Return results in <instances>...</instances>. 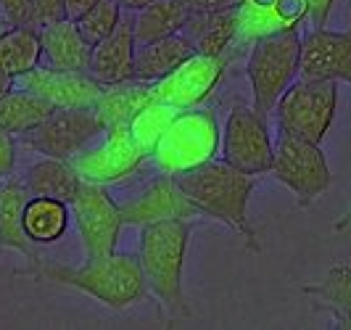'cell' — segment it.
<instances>
[{"mask_svg":"<svg viewBox=\"0 0 351 330\" xmlns=\"http://www.w3.org/2000/svg\"><path fill=\"white\" fill-rule=\"evenodd\" d=\"M301 69V35L299 30H285L275 35L259 37L251 43L248 56V85L254 108L269 117L280 95L299 80Z\"/></svg>","mask_w":351,"mask_h":330,"instance_id":"277c9868","label":"cell"},{"mask_svg":"<svg viewBox=\"0 0 351 330\" xmlns=\"http://www.w3.org/2000/svg\"><path fill=\"white\" fill-rule=\"evenodd\" d=\"M11 87H16V80H14V77H8V74H0V98H3Z\"/></svg>","mask_w":351,"mask_h":330,"instance_id":"74e56055","label":"cell"},{"mask_svg":"<svg viewBox=\"0 0 351 330\" xmlns=\"http://www.w3.org/2000/svg\"><path fill=\"white\" fill-rule=\"evenodd\" d=\"M177 185L193 201L201 217H211L222 225L232 227L248 251H262V244L256 238V230L248 220V198L259 182V174L243 172L238 167L228 164L225 158H211L206 164L175 174Z\"/></svg>","mask_w":351,"mask_h":330,"instance_id":"7a4b0ae2","label":"cell"},{"mask_svg":"<svg viewBox=\"0 0 351 330\" xmlns=\"http://www.w3.org/2000/svg\"><path fill=\"white\" fill-rule=\"evenodd\" d=\"M346 227H351V209L341 217V220H338V222H335V233H343Z\"/></svg>","mask_w":351,"mask_h":330,"instance_id":"f35d334b","label":"cell"},{"mask_svg":"<svg viewBox=\"0 0 351 330\" xmlns=\"http://www.w3.org/2000/svg\"><path fill=\"white\" fill-rule=\"evenodd\" d=\"M104 135L106 140L101 145H95V148L88 145L85 151H80L71 158V164L82 180L98 182V185H111V182H119L135 172L143 164L145 154L138 145L135 135L130 132V124L104 130Z\"/></svg>","mask_w":351,"mask_h":330,"instance_id":"8fae6325","label":"cell"},{"mask_svg":"<svg viewBox=\"0 0 351 330\" xmlns=\"http://www.w3.org/2000/svg\"><path fill=\"white\" fill-rule=\"evenodd\" d=\"M16 169V135L0 130V177H11Z\"/></svg>","mask_w":351,"mask_h":330,"instance_id":"d6a6232c","label":"cell"},{"mask_svg":"<svg viewBox=\"0 0 351 330\" xmlns=\"http://www.w3.org/2000/svg\"><path fill=\"white\" fill-rule=\"evenodd\" d=\"M269 174L296 196L301 209L312 207L330 188V167L319 143L278 130Z\"/></svg>","mask_w":351,"mask_h":330,"instance_id":"8992f818","label":"cell"},{"mask_svg":"<svg viewBox=\"0 0 351 330\" xmlns=\"http://www.w3.org/2000/svg\"><path fill=\"white\" fill-rule=\"evenodd\" d=\"M299 77L351 85V30L335 32L325 27H312V32L301 37Z\"/></svg>","mask_w":351,"mask_h":330,"instance_id":"9a60e30c","label":"cell"},{"mask_svg":"<svg viewBox=\"0 0 351 330\" xmlns=\"http://www.w3.org/2000/svg\"><path fill=\"white\" fill-rule=\"evenodd\" d=\"M225 74V56L193 53L175 71L154 82V98L185 111L204 104Z\"/></svg>","mask_w":351,"mask_h":330,"instance_id":"7c38bea8","label":"cell"},{"mask_svg":"<svg viewBox=\"0 0 351 330\" xmlns=\"http://www.w3.org/2000/svg\"><path fill=\"white\" fill-rule=\"evenodd\" d=\"M95 3H98V0H66V19L77 21L80 16H85Z\"/></svg>","mask_w":351,"mask_h":330,"instance_id":"d590c367","label":"cell"},{"mask_svg":"<svg viewBox=\"0 0 351 330\" xmlns=\"http://www.w3.org/2000/svg\"><path fill=\"white\" fill-rule=\"evenodd\" d=\"M32 267L19 270L16 278L48 280L56 285H66L82 291L108 309H127L148 296V285L143 278L138 254H108V257H88L80 267H66L48 259L29 261Z\"/></svg>","mask_w":351,"mask_h":330,"instance_id":"6da1fadb","label":"cell"},{"mask_svg":"<svg viewBox=\"0 0 351 330\" xmlns=\"http://www.w3.org/2000/svg\"><path fill=\"white\" fill-rule=\"evenodd\" d=\"M195 53L193 43L182 32L161 37L154 43H143L135 53V80L143 82H158L169 71H175L182 61H188Z\"/></svg>","mask_w":351,"mask_h":330,"instance_id":"603a6c76","label":"cell"},{"mask_svg":"<svg viewBox=\"0 0 351 330\" xmlns=\"http://www.w3.org/2000/svg\"><path fill=\"white\" fill-rule=\"evenodd\" d=\"M40 56L43 45L35 27H11L0 35V74L19 80L40 67Z\"/></svg>","mask_w":351,"mask_h":330,"instance_id":"83f0119b","label":"cell"},{"mask_svg":"<svg viewBox=\"0 0 351 330\" xmlns=\"http://www.w3.org/2000/svg\"><path fill=\"white\" fill-rule=\"evenodd\" d=\"M151 101H156L154 98V82L127 80L119 85H104V93L95 104V114L104 124V130H111V127H119V124H130L132 117Z\"/></svg>","mask_w":351,"mask_h":330,"instance_id":"44dd1931","label":"cell"},{"mask_svg":"<svg viewBox=\"0 0 351 330\" xmlns=\"http://www.w3.org/2000/svg\"><path fill=\"white\" fill-rule=\"evenodd\" d=\"M101 132H104V124L98 119L95 108H56L29 132L19 135V140L43 156L71 161Z\"/></svg>","mask_w":351,"mask_h":330,"instance_id":"ba28073f","label":"cell"},{"mask_svg":"<svg viewBox=\"0 0 351 330\" xmlns=\"http://www.w3.org/2000/svg\"><path fill=\"white\" fill-rule=\"evenodd\" d=\"M335 108H338V82L299 77L275 106L278 130L312 143H322L335 119Z\"/></svg>","mask_w":351,"mask_h":330,"instance_id":"52a82bcc","label":"cell"},{"mask_svg":"<svg viewBox=\"0 0 351 330\" xmlns=\"http://www.w3.org/2000/svg\"><path fill=\"white\" fill-rule=\"evenodd\" d=\"M32 198L29 188L24 185V180L19 177H5L3 191H0V248H11L24 254L29 261L43 259L37 244L29 241L27 230H24V207Z\"/></svg>","mask_w":351,"mask_h":330,"instance_id":"ac0fdd59","label":"cell"},{"mask_svg":"<svg viewBox=\"0 0 351 330\" xmlns=\"http://www.w3.org/2000/svg\"><path fill=\"white\" fill-rule=\"evenodd\" d=\"M188 16H191V11L185 8L182 0H151L145 8L135 11V19H132L138 45L182 32Z\"/></svg>","mask_w":351,"mask_h":330,"instance_id":"4316f807","label":"cell"},{"mask_svg":"<svg viewBox=\"0 0 351 330\" xmlns=\"http://www.w3.org/2000/svg\"><path fill=\"white\" fill-rule=\"evenodd\" d=\"M61 19H66V0H35V19H32L35 30Z\"/></svg>","mask_w":351,"mask_h":330,"instance_id":"1f68e13d","label":"cell"},{"mask_svg":"<svg viewBox=\"0 0 351 330\" xmlns=\"http://www.w3.org/2000/svg\"><path fill=\"white\" fill-rule=\"evenodd\" d=\"M117 3L122 5L124 11H132V14H135V11H141V8H145V5L151 3V0H117Z\"/></svg>","mask_w":351,"mask_h":330,"instance_id":"8d00e7d4","label":"cell"},{"mask_svg":"<svg viewBox=\"0 0 351 330\" xmlns=\"http://www.w3.org/2000/svg\"><path fill=\"white\" fill-rule=\"evenodd\" d=\"M304 294L315 301V312H328L335 328L351 330V264H333L319 283L304 285Z\"/></svg>","mask_w":351,"mask_h":330,"instance_id":"7402d4cb","label":"cell"},{"mask_svg":"<svg viewBox=\"0 0 351 330\" xmlns=\"http://www.w3.org/2000/svg\"><path fill=\"white\" fill-rule=\"evenodd\" d=\"M53 111L56 108L45 98L16 85L0 98V130H5L11 135H24Z\"/></svg>","mask_w":351,"mask_h":330,"instance_id":"484cf974","label":"cell"},{"mask_svg":"<svg viewBox=\"0 0 351 330\" xmlns=\"http://www.w3.org/2000/svg\"><path fill=\"white\" fill-rule=\"evenodd\" d=\"M0 19L8 27H32L35 0H0Z\"/></svg>","mask_w":351,"mask_h":330,"instance_id":"4dcf8cb0","label":"cell"},{"mask_svg":"<svg viewBox=\"0 0 351 330\" xmlns=\"http://www.w3.org/2000/svg\"><path fill=\"white\" fill-rule=\"evenodd\" d=\"M191 14H209V11H225V8H238L243 0H182Z\"/></svg>","mask_w":351,"mask_h":330,"instance_id":"836d02e7","label":"cell"},{"mask_svg":"<svg viewBox=\"0 0 351 330\" xmlns=\"http://www.w3.org/2000/svg\"><path fill=\"white\" fill-rule=\"evenodd\" d=\"M3 182H5V180H3V177H0V191H3Z\"/></svg>","mask_w":351,"mask_h":330,"instance_id":"60d3db41","label":"cell"},{"mask_svg":"<svg viewBox=\"0 0 351 330\" xmlns=\"http://www.w3.org/2000/svg\"><path fill=\"white\" fill-rule=\"evenodd\" d=\"M335 0H306V8H309V19H312V27H325V21L333 11Z\"/></svg>","mask_w":351,"mask_h":330,"instance_id":"e575fe53","label":"cell"},{"mask_svg":"<svg viewBox=\"0 0 351 330\" xmlns=\"http://www.w3.org/2000/svg\"><path fill=\"white\" fill-rule=\"evenodd\" d=\"M193 222L191 220H167L158 225L141 227L138 259L148 294L156 296L161 309L172 320H188L191 307L182 288V270L191 246Z\"/></svg>","mask_w":351,"mask_h":330,"instance_id":"3957f363","label":"cell"},{"mask_svg":"<svg viewBox=\"0 0 351 330\" xmlns=\"http://www.w3.org/2000/svg\"><path fill=\"white\" fill-rule=\"evenodd\" d=\"M122 19V5L117 0H98L85 16L77 19V27L90 45H98L104 37H108L117 30V24Z\"/></svg>","mask_w":351,"mask_h":330,"instance_id":"f546056e","label":"cell"},{"mask_svg":"<svg viewBox=\"0 0 351 330\" xmlns=\"http://www.w3.org/2000/svg\"><path fill=\"white\" fill-rule=\"evenodd\" d=\"M177 114H180V108H175V106L161 104V101H151V104L143 106L141 111L132 117L130 132L135 135V140H138V145L143 148L145 156H151L156 151L158 140L167 132V127L172 124V119H175Z\"/></svg>","mask_w":351,"mask_h":330,"instance_id":"f1b7e54d","label":"cell"},{"mask_svg":"<svg viewBox=\"0 0 351 330\" xmlns=\"http://www.w3.org/2000/svg\"><path fill=\"white\" fill-rule=\"evenodd\" d=\"M135 53H138L135 21L122 19L111 35L104 37L98 45H93L88 71L101 85H119L127 80H135Z\"/></svg>","mask_w":351,"mask_h":330,"instance_id":"e0dca14e","label":"cell"},{"mask_svg":"<svg viewBox=\"0 0 351 330\" xmlns=\"http://www.w3.org/2000/svg\"><path fill=\"white\" fill-rule=\"evenodd\" d=\"M37 35H40L43 56L48 58L51 67L74 71L90 69L93 45L82 37L77 21L61 19V21H53V24H43V27H37Z\"/></svg>","mask_w":351,"mask_h":330,"instance_id":"d6986e66","label":"cell"},{"mask_svg":"<svg viewBox=\"0 0 351 330\" xmlns=\"http://www.w3.org/2000/svg\"><path fill=\"white\" fill-rule=\"evenodd\" d=\"M222 158L251 174H264L272 167L275 143L269 135L267 117L254 106H232L222 130Z\"/></svg>","mask_w":351,"mask_h":330,"instance_id":"9c48e42d","label":"cell"},{"mask_svg":"<svg viewBox=\"0 0 351 330\" xmlns=\"http://www.w3.org/2000/svg\"><path fill=\"white\" fill-rule=\"evenodd\" d=\"M71 220V207L61 198L51 196H32L24 207V230L29 235V241L37 246L56 244Z\"/></svg>","mask_w":351,"mask_h":330,"instance_id":"d4e9b609","label":"cell"},{"mask_svg":"<svg viewBox=\"0 0 351 330\" xmlns=\"http://www.w3.org/2000/svg\"><path fill=\"white\" fill-rule=\"evenodd\" d=\"M304 19H309L306 0H243L238 5V40L256 43L259 37L299 30Z\"/></svg>","mask_w":351,"mask_h":330,"instance_id":"2e32d148","label":"cell"},{"mask_svg":"<svg viewBox=\"0 0 351 330\" xmlns=\"http://www.w3.org/2000/svg\"><path fill=\"white\" fill-rule=\"evenodd\" d=\"M8 30H11V27H8V24H5L3 19H0V35H3V32H8Z\"/></svg>","mask_w":351,"mask_h":330,"instance_id":"ab89813d","label":"cell"},{"mask_svg":"<svg viewBox=\"0 0 351 330\" xmlns=\"http://www.w3.org/2000/svg\"><path fill=\"white\" fill-rule=\"evenodd\" d=\"M71 217L77 222L80 238L88 257H108L117 251V241L122 233V207L108 196L106 185L82 180L80 193L74 196Z\"/></svg>","mask_w":351,"mask_h":330,"instance_id":"30bf717a","label":"cell"},{"mask_svg":"<svg viewBox=\"0 0 351 330\" xmlns=\"http://www.w3.org/2000/svg\"><path fill=\"white\" fill-rule=\"evenodd\" d=\"M182 35L193 43L195 53L225 56L230 45L238 40V8L191 14L182 27Z\"/></svg>","mask_w":351,"mask_h":330,"instance_id":"ffe728a7","label":"cell"},{"mask_svg":"<svg viewBox=\"0 0 351 330\" xmlns=\"http://www.w3.org/2000/svg\"><path fill=\"white\" fill-rule=\"evenodd\" d=\"M21 180L32 196H51V198H61L66 204L74 201V196L80 193V185H82V177L74 169L71 161L53 156H45L37 164H32Z\"/></svg>","mask_w":351,"mask_h":330,"instance_id":"cb8c5ba5","label":"cell"},{"mask_svg":"<svg viewBox=\"0 0 351 330\" xmlns=\"http://www.w3.org/2000/svg\"><path fill=\"white\" fill-rule=\"evenodd\" d=\"M16 85L37 93L53 108H95L104 93V85L90 71L56 69V67H35L24 77H19Z\"/></svg>","mask_w":351,"mask_h":330,"instance_id":"4fadbf2b","label":"cell"},{"mask_svg":"<svg viewBox=\"0 0 351 330\" xmlns=\"http://www.w3.org/2000/svg\"><path fill=\"white\" fill-rule=\"evenodd\" d=\"M222 145V130L211 108L180 111L151 154L164 174H182L217 156Z\"/></svg>","mask_w":351,"mask_h":330,"instance_id":"5b68a950","label":"cell"},{"mask_svg":"<svg viewBox=\"0 0 351 330\" xmlns=\"http://www.w3.org/2000/svg\"><path fill=\"white\" fill-rule=\"evenodd\" d=\"M195 217H201L198 207L177 185L175 174L164 172L161 177L151 180L138 198L127 201L122 207L124 225L138 227L158 225L167 220H195Z\"/></svg>","mask_w":351,"mask_h":330,"instance_id":"5bb4252c","label":"cell"}]
</instances>
